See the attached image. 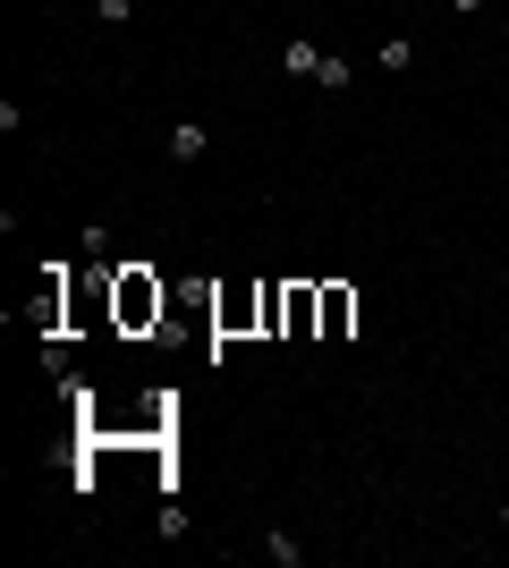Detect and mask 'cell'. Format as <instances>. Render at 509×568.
Listing matches in <instances>:
<instances>
[{
  "label": "cell",
  "mask_w": 509,
  "mask_h": 568,
  "mask_svg": "<svg viewBox=\"0 0 509 568\" xmlns=\"http://www.w3.org/2000/svg\"><path fill=\"white\" fill-rule=\"evenodd\" d=\"M323 288V322H315V340H349L357 331V288L349 281H315Z\"/></svg>",
  "instance_id": "3"
},
{
  "label": "cell",
  "mask_w": 509,
  "mask_h": 568,
  "mask_svg": "<svg viewBox=\"0 0 509 568\" xmlns=\"http://www.w3.org/2000/svg\"><path fill=\"white\" fill-rule=\"evenodd\" d=\"M501 43H509V26H501Z\"/></svg>",
  "instance_id": "11"
},
{
  "label": "cell",
  "mask_w": 509,
  "mask_h": 568,
  "mask_svg": "<svg viewBox=\"0 0 509 568\" xmlns=\"http://www.w3.org/2000/svg\"><path fill=\"white\" fill-rule=\"evenodd\" d=\"M315 86H331V94H349V86H357V60H340V52H323Z\"/></svg>",
  "instance_id": "6"
},
{
  "label": "cell",
  "mask_w": 509,
  "mask_h": 568,
  "mask_svg": "<svg viewBox=\"0 0 509 568\" xmlns=\"http://www.w3.org/2000/svg\"><path fill=\"white\" fill-rule=\"evenodd\" d=\"M161 315H170V288L154 281V263H120V281H111V331L145 340V331H161Z\"/></svg>",
  "instance_id": "1"
},
{
  "label": "cell",
  "mask_w": 509,
  "mask_h": 568,
  "mask_svg": "<svg viewBox=\"0 0 509 568\" xmlns=\"http://www.w3.org/2000/svg\"><path fill=\"white\" fill-rule=\"evenodd\" d=\"M501 526H509V492H501Z\"/></svg>",
  "instance_id": "10"
},
{
  "label": "cell",
  "mask_w": 509,
  "mask_h": 568,
  "mask_svg": "<svg viewBox=\"0 0 509 568\" xmlns=\"http://www.w3.org/2000/svg\"><path fill=\"white\" fill-rule=\"evenodd\" d=\"M161 145H170V161H204L213 127H204V120H170V136H161Z\"/></svg>",
  "instance_id": "4"
},
{
  "label": "cell",
  "mask_w": 509,
  "mask_h": 568,
  "mask_svg": "<svg viewBox=\"0 0 509 568\" xmlns=\"http://www.w3.org/2000/svg\"><path fill=\"white\" fill-rule=\"evenodd\" d=\"M213 331H222V340H238V331H263V281L213 297Z\"/></svg>",
  "instance_id": "2"
},
{
  "label": "cell",
  "mask_w": 509,
  "mask_h": 568,
  "mask_svg": "<svg viewBox=\"0 0 509 568\" xmlns=\"http://www.w3.org/2000/svg\"><path fill=\"white\" fill-rule=\"evenodd\" d=\"M476 9H484V0H450V18H476Z\"/></svg>",
  "instance_id": "9"
},
{
  "label": "cell",
  "mask_w": 509,
  "mask_h": 568,
  "mask_svg": "<svg viewBox=\"0 0 509 568\" xmlns=\"http://www.w3.org/2000/svg\"><path fill=\"white\" fill-rule=\"evenodd\" d=\"M154 526H161V535H170V543H179V535H188V501H179V492H161Z\"/></svg>",
  "instance_id": "7"
},
{
  "label": "cell",
  "mask_w": 509,
  "mask_h": 568,
  "mask_svg": "<svg viewBox=\"0 0 509 568\" xmlns=\"http://www.w3.org/2000/svg\"><path fill=\"white\" fill-rule=\"evenodd\" d=\"M281 68H289V77H315V68H323V52H315V43H306V34H289Z\"/></svg>",
  "instance_id": "5"
},
{
  "label": "cell",
  "mask_w": 509,
  "mask_h": 568,
  "mask_svg": "<svg viewBox=\"0 0 509 568\" xmlns=\"http://www.w3.org/2000/svg\"><path fill=\"white\" fill-rule=\"evenodd\" d=\"M94 18H102V26H127V18H136V0H94Z\"/></svg>",
  "instance_id": "8"
}]
</instances>
